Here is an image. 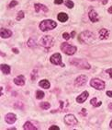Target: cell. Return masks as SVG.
<instances>
[{
	"label": "cell",
	"mask_w": 112,
	"mask_h": 130,
	"mask_svg": "<svg viewBox=\"0 0 112 130\" xmlns=\"http://www.w3.org/2000/svg\"><path fill=\"white\" fill-rule=\"evenodd\" d=\"M78 40L81 43L84 44H90L93 41L95 40V34L89 30H85L79 34L78 36Z\"/></svg>",
	"instance_id": "cell-1"
},
{
	"label": "cell",
	"mask_w": 112,
	"mask_h": 130,
	"mask_svg": "<svg viewBox=\"0 0 112 130\" xmlns=\"http://www.w3.org/2000/svg\"><path fill=\"white\" fill-rule=\"evenodd\" d=\"M57 27V23L52 20H44L40 23L39 28L41 31H48V30H52L54 28Z\"/></svg>",
	"instance_id": "cell-2"
},
{
	"label": "cell",
	"mask_w": 112,
	"mask_h": 130,
	"mask_svg": "<svg viewBox=\"0 0 112 130\" xmlns=\"http://www.w3.org/2000/svg\"><path fill=\"white\" fill-rule=\"evenodd\" d=\"M71 65L75 66L76 68H80V69H90L91 66L89 65V63L85 61V59H79V58H74L69 61Z\"/></svg>",
	"instance_id": "cell-3"
},
{
	"label": "cell",
	"mask_w": 112,
	"mask_h": 130,
	"mask_svg": "<svg viewBox=\"0 0 112 130\" xmlns=\"http://www.w3.org/2000/svg\"><path fill=\"white\" fill-rule=\"evenodd\" d=\"M61 50L64 53L65 55H75V52L77 51V47H76V46H74V45H71L68 43H62V44H61Z\"/></svg>",
	"instance_id": "cell-4"
},
{
	"label": "cell",
	"mask_w": 112,
	"mask_h": 130,
	"mask_svg": "<svg viewBox=\"0 0 112 130\" xmlns=\"http://www.w3.org/2000/svg\"><path fill=\"white\" fill-rule=\"evenodd\" d=\"M40 44L45 48H50L53 44V38L51 35H44L40 38Z\"/></svg>",
	"instance_id": "cell-5"
},
{
	"label": "cell",
	"mask_w": 112,
	"mask_h": 130,
	"mask_svg": "<svg viewBox=\"0 0 112 130\" xmlns=\"http://www.w3.org/2000/svg\"><path fill=\"white\" fill-rule=\"evenodd\" d=\"M90 86L97 90H103L105 89L106 84H105V82L103 80L99 79V78H94L90 80Z\"/></svg>",
	"instance_id": "cell-6"
},
{
	"label": "cell",
	"mask_w": 112,
	"mask_h": 130,
	"mask_svg": "<svg viewBox=\"0 0 112 130\" xmlns=\"http://www.w3.org/2000/svg\"><path fill=\"white\" fill-rule=\"evenodd\" d=\"M50 62L53 65L56 66H61L62 68H64L65 65L62 62V55L59 53H55L52 55H51L50 57Z\"/></svg>",
	"instance_id": "cell-7"
},
{
	"label": "cell",
	"mask_w": 112,
	"mask_h": 130,
	"mask_svg": "<svg viewBox=\"0 0 112 130\" xmlns=\"http://www.w3.org/2000/svg\"><path fill=\"white\" fill-rule=\"evenodd\" d=\"M64 123L70 126H75L78 125V120L75 118V115L70 113V115H66L64 116Z\"/></svg>",
	"instance_id": "cell-8"
},
{
	"label": "cell",
	"mask_w": 112,
	"mask_h": 130,
	"mask_svg": "<svg viewBox=\"0 0 112 130\" xmlns=\"http://www.w3.org/2000/svg\"><path fill=\"white\" fill-rule=\"evenodd\" d=\"M87 82V77L85 75H80L75 80V87H82L85 85Z\"/></svg>",
	"instance_id": "cell-9"
},
{
	"label": "cell",
	"mask_w": 112,
	"mask_h": 130,
	"mask_svg": "<svg viewBox=\"0 0 112 130\" xmlns=\"http://www.w3.org/2000/svg\"><path fill=\"white\" fill-rule=\"evenodd\" d=\"M88 17H89V20L92 21L93 23L98 22L99 21V16L97 13L95 9H91L88 13Z\"/></svg>",
	"instance_id": "cell-10"
},
{
	"label": "cell",
	"mask_w": 112,
	"mask_h": 130,
	"mask_svg": "<svg viewBox=\"0 0 112 130\" xmlns=\"http://www.w3.org/2000/svg\"><path fill=\"white\" fill-rule=\"evenodd\" d=\"M16 120H17V115H16L15 113H9L5 115V121L8 123V124H9V125L14 124V123L16 122Z\"/></svg>",
	"instance_id": "cell-11"
},
{
	"label": "cell",
	"mask_w": 112,
	"mask_h": 130,
	"mask_svg": "<svg viewBox=\"0 0 112 130\" xmlns=\"http://www.w3.org/2000/svg\"><path fill=\"white\" fill-rule=\"evenodd\" d=\"M88 96H89V93H88V91H84V92L81 93L79 96H77V97H76L75 101H76L78 103H84L85 101L87 100Z\"/></svg>",
	"instance_id": "cell-12"
},
{
	"label": "cell",
	"mask_w": 112,
	"mask_h": 130,
	"mask_svg": "<svg viewBox=\"0 0 112 130\" xmlns=\"http://www.w3.org/2000/svg\"><path fill=\"white\" fill-rule=\"evenodd\" d=\"M0 35L3 39H8V38L11 37L12 36V31L8 29H4V28H1V30H0Z\"/></svg>",
	"instance_id": "cell-13"
},
{
	"label": "cell",
	"mask_w": 112,
	"mask_h": 130,
	"mask_svg": "<svg viewBox=\"0 0 112 130\" xmlns=\"http://www.w3.org/2000/svg\"><path fill=\"white\" fill-rule=\"evenodd\" d=\"M14 83L17 86H24L25 85V78L23 75H19L14 78Z\"/></svg>",
	"instance_id": "cell-14"
},
{
	"label": "cell",
	"mask_w": 112,
	"mask_h": 130,
	"mask_svg": "<svg viewBox=\"0 0 112 130\" xmlns=\"http://www.w3.org/2000/svg\"><path fill=\"white\" fill-rule=\"evenodd\" d=\"M34 9L36 12H40V11H42V12L46 13L49 11L48 8L46 7L45 5H42V4H35L34 5Z\"/></svg>",
	"instance_id": "cell-15"
},
{
	"label": "cell",
	"mask_w": 112,
	"mask_h": 130,
	"mask_svg": "<svg viewBox=\"0 0 112 130\" xmlns=\"http://www.w3.org/2000/svg\"><path fill=\"white\" fill-rule=\"evenodd\" d=\"M98 34H99V38L101 39V40H106V39H107L108 36H109V31H108L107 29L103 28V29L99 30Z\"/></svg>",
	"instance_id": "cell-16"
},
{
	"label": "cell",
	"mask_w": 112,
	"mask_h": 130,
	"mask_svg": "<svg viewBox=\"0 0 112 130\" xmlns=\"http://www.w3.org/2000/svg\"><path fill=\"white\" fill-rule=\"evenodd\" d=\"M39 86L40 87H41L42 89H46V90H48V89H50L51 87V83L49 80L47 79H42L40 80V82H39Z\"/></svg>",
	"instance_id": "cell-17"
},
{
	"label": "cell",
	"mask_w": 112,
	"mask_h": 130,
	"mask_svg": "<svg viewBox=\"0 0 112 130\" xmlns=\"http://www.w3.org/2000/svg\"><path fill=\"white\" fill-rule=\"evenodd\" d=\"M57 19L59 21H61V22H66L68 20V15L66 14V13H63V12H61L58 14L57 16Z\"/></svg>",
	"instance_id": "cell-18"
},
{
	"label": "cell",
	"mask_w": 112,
	"mask_h": 130,
	"mask_svg": "<svg viewBox=\"0 0 112 130\" xmlns=\"http://www.w3.org/2000/svg\"><path fill=\"white\" fill-rule=\"evenodd\" d=\"M1 71H2L3 74L5 75H8L10 74V71H11V68H10L8 65H5V64H2L1 65Z\"/></svg>",
	"instance_id": "cell-19"
},
{
	"label": "cell",
	"mask_w": 112,
	"mask_h": 130,
	"mask_svg": "<svg viewBox=\"0 0 112 130\" xmlns=\"http://www.w3.org/2000/svg\"><path fill=\"white\" fill-rule=\"evenodd\" d=\"M23 128L26 130H35L37 129V127L35 126L34 125H32V123L30 122H26L25 124H24V125H23Z\"/></svg>",
	"instance_id": "cell-20"
},
{
	"label": "cell",
	"mask_w": 112,
	"mask_h": 130,
	"mask_svg": "<svg viewBox=\"0 0 112 130\" xmlns=\"http://www.w3.org/2000/svg\"><path fill=\"white\" fill-rule=\"evenodd\" d=\"M90 103L94 106V107H99L100 105L102 104V103L101 102H97V98H93V99H91V101H90Z\"/></svg>",
	"instance_id": "cell-21"
},
{
	"label": "cell",
	"mask_w": 112,
	"mask_h": 130,
	"mask_svg": "<svg viewBox=\"0 0 112 130\" xmlns=\"http://www.w3.org/2000/svg\"><path fill=\"white\" fill-rule=\"evenodd\" d=\"M44 92L43 91H41V90H37L36 91V98H37L38 100H41V99H43L44 98Z\"/></svg>",
	"instance_id": "cell-22"
},
{
	"label": "cell",
	"mask_w": 112,
	"mask_h": 130,
	"mask_svg": "<svg viewBox=\"0 0 112 130\" xmlns=\"http://www.w3.org/2000/svg\"><path fill=\"white\" fill-rule=\"evenodd\" d=\"M64 5L66 6V8H74V6H75V4H74V2H73L72 0H65Z\"/></svg>",
	"instance_id": "cell-23"
},
{
	"label": "cell",
	"mask_w": 112,
	"mask_h": 130,
	"mask_svg": "<svg viewBox=\"0 0 112 130\" xmlns=\"http://www.w3.org/2000/svg\"><path fill=\"white\" fill-rule=\"evenodd\" d=\"M40 106L41 109H43V110H48V109L51 107V104L49 103H47V102H44V103H40Z\"/></svg>",
	"instance_id": "cell-24"
},
{
	"label": "cell",
	"mask_w": 112,
	"mask_h": 130,
	"mask_svg": "<svg viewBox=\"0 0 112 130\" xmlns=\"http://www.w3.org/2000/svg\"><path fill=\"white\" fill-rule=\"evenodd\" d=\"M27 44L29 47H35V46H36V43H35V41L33 40L32 38H30V40L28 41Z\"/></svg>",
	"instance_id": "cell-25"
},
{
	"label": "cell",
	"mask_w": 112,
	"mask_h": 130,
	"mask_svg": "<svg viewBox=\"0 0 112 130\" xmlns=\"http://www.w3.org/2000/svg\"><path fill=\"white\" fill-rule=\"evenodd\" d=\"M37 77H38V70L37 69L32 70V72H31V80H35L37 78Z\"/></svg>",
	"instance_id": "cell-26"
},
{
	"label": "cell",
	"mask_w": 112,
	"mask_h": 130,
	"mask_svg": "<svg viewBox=\"0 0 112 130\" xmlns=\"http://www.w3.org/2000/svg\"><path fill=\"white\" fill-rule=\"evenodd\" d=\"M24 17H25V15H24V12H23V11H19V12L17 13V18H16V19H17V20L18 21V20H22Z\"/></svg>",
	"instance_id": "cell-27"
},
{
	"label": "cell",
	"mask_w": 112,
	"mask_h": 130,
	"mask_svg": "<svg viewBox=\"0 0 112 130\" xmlns=\"http://www.w3.org/2000/svg\"><path fill=\"white\" fill-rule=\"evenodd\" d=\"M17 4H18V2H17V0H12V1L9 3V5H8V8H14V7H16Z\"/></svg>",
	"instance_id": "cell-28"
},
{
	"label": "cell",
	"mask_w": 112,
	"mask_h": 130,
	"mask_svg": "<svg viewBox=\"0 0 112 130\" xmlns=\"http://www.w3.org/2000/svg\"><path fill=\"white\" fill-rule=\"evenodd\" d=\"M14 107L17 108V109H21V110H23V108H24V105H23L22 103H16L15 104H14Z\"/></svg>",
	"instance_id": "cell-29"
},
{
	"label": "cell",
	"mask_w": 112,
	"mask_h": 130,
	"mask_svg": "<svg viewBox=\"0 0 112 130\" xmlns=\"http://www.w3.org/2000/svg\"><path fill=\"white\" fill-rule=\"evenodd\" d=\"M62 38H63V39H65V40H69L70 38H72V37H71V34H69V33L63 32V33H62Z\"/></svg>",
	"instance_id": "cell-30"
},
{
	"label": "cell",
	"mask_w": 112,
	"mask_h": 130,
	"mask_svg": "<svg viewBox=\"0 0 112 130\" xmlns=\"http://www.w3.org/2000/svg\"><path fill=\"white\" fill-rule=\"evenodd\" d=\"M59 130L60 128H59V126H57V125H52V126H50L49 127V130Z\"/></svg>",
	"instance_id": "cell-31"
},
{
	"label": "cell",
	"mask_w": 112,
	"mask_h": 130,
	"mask_svg": "<svg viewBox=\"0 0 112 130\" xmlns=\"http://www.w3.org/2000/svg\"><path fill=\"white\" fill-rule=\"evenodd\" d=\"M106 72H107V74L109 75L110 78H112V68H108V69H107V70H106Z\"/></svg>",
	"instance_id": "cell-32"
},
{
	"label": "cell",
	"mask_w": 112,
	"mask_h": 130,
	"mask_svg": "<svg viewBox=\"0 0 112 130\" xmlns=\"http://www.w3.org/2000/svg\"><path fill=\"white\" fill-rule=\"evenodd\" d=\"M62 3H63V0H54V4L56 5H61Z\"/></svg>",
	"instance_id": "cell-33"
},
{
	"label": "cell",
	"mask_w": 112,
	"mask_h": 130,
	"mask_svg": "<svg viewBox=\"0 0 112 130\" xmlns=\"http://www.w3.org/2000/svg\"><path fill=\"white\" fill-rule=\"evenodd\" d=\"M106 94H107L108 97L112 98V90H107V92H106Z\"/></svg>",
	"instance_id": "cell-34"
},
{
	"label": "cell",
	"mask_w": 112,
	"mask_h": 130,
	"mask_svg": "<svg viewBox=\"0 0 112 130\" xmlns=\"http://www.w3.org/2000/svg\"><path fill=\"white\" fill-rule=\"evenodd\" d=\"M81 111H82V112H81V115H86V112H85L86 110H85V108H83Z\"/></svg>",
	"instance_id": "cell-35"
},
{
	"label": "cell",
	"mask_w": 112,
	"mask_h": 130,
	"mask_svg": "<svg viewBox=\"0 0 112 130\" xmlns=\"http://www.w3.org/2000/svg\"><path fill=\"white\" fill-rule=\"evenodd\" d=\"M12 51L15 53V54H18V53H19V51L17 50V48H12Z\"/></svg>",
	"instance_id": "cell-36"
},
{
	"label": "cell",
	"mask_w": 112,
	"mask_h": 130,
	"mask_svg": "<svg viewBox=\"0 0 112 130\" xmlns=\"http://www.w3.org/2000/svg\"><path fill=\"white\" fill-rule=\"evenodd\" d=\"M107 12L109 13V14H112V6L108 8V9H107Z\"/></svg>",
	"instance_id": "cell-37"
},
{
	"label": "cell",
	"mask_w": 112,
	"mask_h": 130,
	"mask_svg": "<svg viewBox=\"0 0 112 130\" xmlns=\"http://www.w3.org/2000/svg\"><path fill=\"white\" fill-rule=\"evenodd\" d=\"M100 1L102 2L103 5H106V4H107V0H100Z\"/></svg>",
	"instance_id": "cell-38"
},
{
	"label": "cell",
	"mask_w": 112,
	"mask_h": 130,
	"mask_svg": "<svg viewBox=\"0 0 112 130\" xmlns=\"http://www.w3.org/2000/svg\"><path fill=\"white\" fill-rule=\"evenodd\" d=\"M108 109H110V110H112V103H110L109 104H108Z\"/></svg>",
	"instance_id": "cell-39"
},
{
	"label": "cell",
	"mask_w": 112,
	"mask_h": 130,
	"mask_svg": "<svg viewBox=\"0 0 112 130\" xmlns=\"http://www.w3.org/2000/svg\"><path fill=\"white\" fill-rule=\"evenodd\" d=\"M109 127H110V128H111V129H112V120L110 121V123H109Z\"/></svg>",
	"instance_id": "cell-40"
},
{
	"label": "cell",
	"mask_w": 112,
	"mask_h": 130,
	"mask_svg": "<svg viewBox=\"0 0 112 130\" xmlns=\"http://www.w3.org/2000/svg\"><path fill=\"white\" fill-rule=\"evenodd\" d=\"M0 89H1V95H3V87H1Z\"/></svg>",
	"instance_id": "cell-41"
},
{
	"label": "cell",
	"mask_w": 112,
	"mask_h": 130,
	"mask_svg": "<svg viewBox=\"0 0 112 130\" xmlns=\"http://www.w3.org/2000/svg\"><path fill=\"white\" fill-rule=\"evenodd\" d=\"M89 1H96V0H89Z\"/></svg>",
	"instance_id": "cell-42"
}]
</instances>
